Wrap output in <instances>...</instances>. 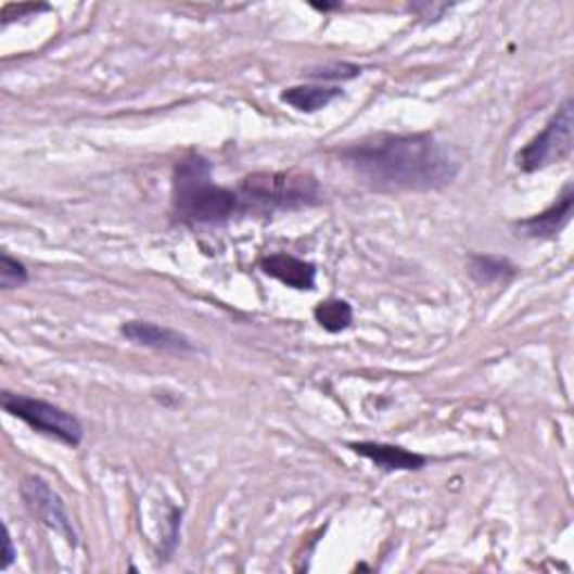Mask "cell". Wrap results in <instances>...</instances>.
Segmentation results:
<instances>
[{"label":"cell","mask_w":574,"mask_h":574,"mask_svg":"<svg viewBox=\"0 0 574 574\" xmlns=\"http://www.w3.org/2000/svg\"><path fill=\"white\" fill-rule=\"evenodd\" d=\"M353 171L382 191H433L458 176V160L429 132L378 135L344 151Z\"/></svg>","instance_id":"obj_1"},{"label":"cell","mask_w":574,"mask_h":574,"mask_svg":"<svg viewBox=\"0 0 574 574\" xmlns=\"http://www.w3.org/2000/svg\"><path fill=\"white\" fill-rule=\"evenodd\" d=\"M241 195L212 180V164L202 155H187L174 174V209L191 225H220L241 209Z\"/></svg>","instance_id":"obj_2"},{"label":"cell","mask_w":574,"mask_h":574,"mask_svg":"<svg viewBox=\"0 0 574 574\" xmlns=\"http://www.w3.org/2000/svg\"><path fill=\"white\" fill-rule=\"evenodd\" d=\"M319 182L310 174H254L241 184V202L260 209H298L319 197Z\"/></svg>","instance_id":"obj_3"},{"label":"cell","mask_w":574,"mask_h":574,"mask_svg":"<svg viewBox=\"0 0 574 574\" xmlns=\"http://www.w3.org/2000/svg\"><path fill=\"white\" fill-rule=\"evenodd\" d=\"M0 404H3V409L10 416L23 420L29 429L50 435V437H56L59 443L67 447L75 449L84 441V426L79 418L56 407V404H50L39 397L10 393V391L0 395Z\"/></svg>","instance_id":"obj_4"},{"label":"cell","mask_w":574,"mask_h":574,"mask_svg":"<svg viewBox=\"0 0 574 574\" xmlns=\"http://www.w3.org/2000/svg\"><path fill=\"white\" fill-rule=\"evenodd\" d=\"M574 149V111L572 101H563V106L548 122V126L530 140L519 153L516 164L521 171L534 174L546 166L563 162L572 155Z\"/></svg>","instance_id":"obj_5"},{"label":"cell","mask_w":574,"mask_h":574,"mask_svg":"<svg viewBox=\"0 0 574 574\" xmlns=\"http://www.w3.org/2000/svg\"><path fill=\"white\" fill-rule=\"evenodd\" d=\"M23 500L29 512L37 516L46 527L61 534L71 546H79V534L65 512L63 498L39 476H29L21 487Z\"/></svg>","instance_id":"obj_6"},{"label":"cell","mask_w":574,"mask_h":574,"mask_svg":"<svg viewBox=\"0 0 574 574\" xmlns=\"http://www.w3.org/2000/svg\"><path fill=\"white\" fill-rule=\"evenodd\" d=\"M119 332L126 336L128 342L146 346L153 350H164V353H193L195 344L189 340L187 334L164 328L151 321H126Z\"/></svg>","instance_id":"obj_7"},{"label":"cell","mask_w":574,"mask_h":574,"mask_svg":"<svg viewBox=\"0 0 574 574\" xmlns=\"http://www.w3.org/2000/svg\"><path fill=\"white\" fill-rule=\"evenodd\" d=\"M572 207H574V187L565 184L563 193L550 209L527 220H521L516 227L523 231V235H527V239H552V235H557L570 222Z\"/></svg>","instance_id":"obj_8"},{"label":"cell","mask_w":574,"mask_h":574,"mask_svg":"<svg viewBox=\"0 0 574 574\" xmlns=\"http://www.w3.org/2000/svg\"><path fill=\"white\" fill-rule=\"evenodd\" d=\"M260 269L267 277H272L294 290H315L317 283V267L290 254H272L263 258Z\"/></svg>","instance_id":"obj_9"},{"label":"cell","mask_w":574,"mask_h":574,"mask_svg":"<svg viewBox=\"0 0 574 574\" xmlns=\"http://www.w3.org/2000/svg\"><path fill=\"white\" fill-rule=\"evenodd\" d=\"M361 458L375 462L380 469L386 471H418L426 464V458L413 454L404 447L384 445V443H350L348 445Z\"/></svg>","instance_id":"obj_10"},{"label":"cell","mask_w":574,"mask_h":574,"mask_svg":"<svg viewBox=\"0 0 574 574\" xmlns=\"http://www.w3.org/2000/svg\"><path fill=\"white\" fill-rule=\"evenodd\" d=\"M342 97V90L334 86H294L281 92V101L301 113H317L330 106L334 99Z\"/></svg>","instance_id":"obj_11"},{"label":"cell","mask_w":574,"mask_h":574,"mask_svg":"<svg viewBox=\"0 0 574 574\" xmlns=\"http://www.w3.org/2000/svg\"><path fill=\"white\" fill-rule=\"evenodd\" d=\"M469 275L481 285H494V283L510 281L516 275V267L508 258L474 254L469 258Z\"/></svg>","instance_id":"obj_12"},{"label":"cell","mask_w":574,"mask_h":574,"mask_svg":"<svg viewBox=\"0 0 574 574\" xmlns=\"http://www.w3.org/2000/svg\"><path fill=\"white\" fill-rule=\"evenodd\" d=\"M315 319L328 332H342L353 323V306L342 298L321 301L315 308Z\"/></svg>","instance_id":"obj_13"},{"label":"cell","mask_w":574,"mask_h":574,"mask_svg":"<svg viewBox=\"0 0 574 574\" xmlns=\"http://www.w3.org/2000/svg\"><path fill=\"white\" fill-rule=\"evenodd\" d=\"M29 279L27 269L21 260L12 258L8 252L0 254V288L3 290H16L25 285Z\"/></svg>","instance_id":"obj_14"},{"label":"cell","mask_w":574,"mask_h":574,"mask_svg":"<svg viewBox=\"0 0 574 574\" xmlns=\"http://www.w3.org/2000/svg\"><path fill=\"white\" fill-rule=\"evenodd\" d=\"M357 75H361V67L353 65V63H334V65H326L321 71H312L308 73V77L312 79H323V81H340V79H355Z\"/></svg>","instance_id":"obj_15"},{"label":"cell","mask_w":574,"mask_h":574,"mask_svg":"<svg viewBox=\"0 0 574 574\" xmlns=\"http://www.w3.org/2000/svg\"><path fill=\"white\" fill-rule=\"evenodd\" d=\"M3 546H5V550H3V561H0V570H8L14 563V559H16V548H14L12 534H10L8 527L3 530Z\"/></svg>","instance_id":"obj_16"},{"label":"cell","mask_w":574,"mask_h":574,"mask_svg":"<svg viewBox=\"0 0 574 574\" xmlns=\"http://www.w3.org/2000/svg\"><path fill=\"white\" fill-rule=\"evenodd\" d=\"M312 8L317 12H332V10H342V3H315Z\"/></svg>","instance_id":"obj_17"}]
</instances>
